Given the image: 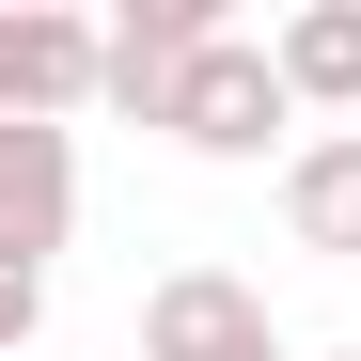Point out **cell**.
Here are the masks:
<instances>
[{
	"label": "cell",
	"instance_id": "obj_1",
	"mask_svg": "<svg viewBox=\"0 0 361 361\" xmlns=\"http://www.w3.org/2000/svg\"><path fill=\"white\" fill-rule=\"evenodd\" d=\"M157 126L189 142V157H220V173H235V157H267V142L298 126V94H283V63H267L252 32H220L204 63L173 79V110H157ZM283 157H298V142H283Z\"/></svg>",
	"mask_w": 361,
	"mask_h": 361
},
{
	"label": "cell",
	"instance_id": "obj_2",
	"mask_svg": "<svg viewBox=\"0 0 361 361\" xmlns=\"http://www.w3.org/2000/svg\"><path fill=\"white\" fill-rule=\"evenodd\" d=\"M110 94V32L63 0H0V126H79Z\"/></svg>",
	"mask_w": 361,
	"mask_h": 361
},
{
	"label": "cell",
	"instance_id": "obj_3",
	"mask_svg": "<svg viewBox=\"0 0 361 361\" xmlns=\"http://www.w3.org/2000/svg\"><path fill=\"white\" fill-rule=\"evenodd\" d=\"M142 361H298L283 314H267V283H235V267H157L142 283Z\"/></svg>",
	"mask_w": 361,
	"mask_h": 361
},
{
	"label": "cell",
	"instance_id": "obj_6",
	"mask_svg": "<svg viewBox=\"0 0 361 361\" xmlns=\"http://www.w3.org/2000/svg\"><path fill=\"white\" fill-rule=\"evenodd\" d=\"M283 235L330 252V267H361V126H314L283 157Z\"/></svg>",
	"mask_w": 361,
	"mask_h": 361
},
{
	"label": "cell",
	"instance_id": "obj_7",
	"mask_svg": "<svg viewBox=\"0 0 361 361\" xmlns=\"http://www.w3.org/2000/svg\"><path fill=\"white\" fill-rule=\"evenodd\" d=\"M267 63L298 110H361V0H298V16L267 32Z\"/></svg>",
	"mask_w": 361,
	"mask_h": 361
},
{
	"label": "cell",
	"instance_id": "obj_5",
	"mask_svg": "<svg viewBox=\"0 0 361 361\" xmlns=\"http://www.w3.org/2000/svg\"><path fill=\"white\" fill-rule=\"evenodd\" d=\"M204 47H220V0H126V16H110V94H94V110L157 126V110H173V79H189Z\"/></svg>",
	"mask_w": 361,
	"mask_h": 361
},
{
	"label": "cell",
	"instance_id": "obj_4",
	"mask_svg": "<svg viewBox=\"0 0 361 361\" xmlns=\"http://www.w3.org/2000/svg\"><path fill=\"white\" fill-rule=\"evenodd\" d=\"M63 235H79V126H0V267L47 283Z\"/></svg>",
	"mask_w": 361,
	"mask_h": 361
},
{
	"label": "cell",
	"instance_id": "obj_8",
	"mask_svg": "<svg viewBox=\"0 0 361 361\" xmlns=\"http://www.w3.org/2000/svg\"><path fill=\"white\" fill-rule=\"evenodd\" d=\"M330 361H345V345H330Z\"/></svg>",
	"mask_w": 361,
	"mask_h": 361
}]
</instances>
